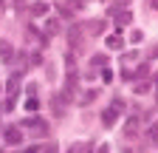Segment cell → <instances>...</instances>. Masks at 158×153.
I'll return each mask as SVG.
<instances>
[{"label": "cell", "mask_w": 158, "mask_h": 153, "mask_svg": "<svg viewBox=\"0 0 158 153\" xmlns=\"http://www.w3.org/2000/svg\"><path fill=\"white\" fill-rule=\"evenodd\" d=\"M102 28H105V20H90L88 23V34H102Z\"/></svg>", "instance_id": "9c48e42d"}, {"label": "cell", "mask_w": 158, "mask_h": 153, "mask_svg": "<svg viewBox=\"0 0 158 153\" xmlns=\"http://www.w3.org/2000/svg\"><path fill=\"white\" fill-rule=\"evenodd\" d=\"M48 34H56V31H62V26H59V20H48Z\"/></svg>", "instance_id": "5bb4252c"}, {"label": "cell", "mask_w": 158, "mask_h": 153, "mask_svg": "<svg viewBox=\"0 0 158 153\" xmlns=\"http://www.w3.org/2000/svg\"><path fill=\"white\" fill-rule=\"evenodd\" d=\"M147 136H150V142H152V145H158V122H152V125H150Z\"/></svg>", "instance_id": "7c38bea8"}, {"label": "cell", "mask_w": 158, "mask_h": 153, "mask_svg": "<svg viewBox=\"0 0 158 153\" xmlns=\"http://www.w3.org/2000/svg\"><path fill=\"white\" fill-rule=\"evenodd\" d=\"M135 133H138V116H130L127 128H124V136H135Z\"/></svg>", "instance_id": "52a82bcc"}, {"label": "cell", "mask_w": 158, "mask_h": 153, "mask_svg": "<svg viewBox=\"0 0 158 153\" xmlns=\"http://www.w3.org/2000/svg\"><path fill=\"white\" fill-rule=\"evenodd\" d=\"M45 11H48V3H43V0H37V3L31 6V14H34V17H43Z\"/></svg>", "instance_id": "ba28073f"}, {"label": "cell", "mask_w": 158, "mask_h": 153, "mask_svg": "<svg viewBox=\"0 0 158 153\" xmlns=\"http://www.w3.org/2000/svg\"><path fill=\"white\" fill-rule=\"evenodd\" d=\"M93 99H96V91H85V97H82V102H85V105H90Z\"/></svg>", "instance_id": "2e32d148"}, {"label": "cell", "mask_w": 158, "mask_h": 153, "mask_svg": "<svg viewBox=\"0 0 158 153\" xmlns=\"http://www.w3.org/2000/svg\"><path fill=\"white\" fill-rule=\"evenodd\" d=\"M23 128H31L34 133H40V136H45V133H48V125H45L43 119H34V116H28V119L23 122Z\"/></svg>", "instance_id": "6da1fadb"}, {"label": "cell", "mask_w": 158, "mask_h": 153, "mask_svg": "<svg viewBox=\"0 0 158 153\" xmlns=\"http://www.w3.org/2000/svg\"><path fill=\"white\" fill-rule=\"evenodd\" d=\"M113 17H116V28H124V26H130V20H133V11H130V9H118Z\"/></svg>", "instance_id": "7a4b0ae2"}, {"label": "cell", "mask_w": 158, "mask_h": 153, "mask_svg": "<svg viewBox=\"0 0 158 153\" xmlns=\"http://www.w3.org/2000/svg\"><path fill=\"white\" fill-rule=\"evenodd\" d=\"M90 65H93V68H99V65H107L105 54H96V57H90Z\"/></svg>", "instance_id": "4fadbf2b"}, {"label": "cell", "mask_w": 158, "mask_h": 153, "mask_svg": "<svg viewBox=\"0 0 158 153\" xmlns=\"http://www.w3.org/2000/svg\"><path fill=\"white\" fill-rule=\"evenodd\" d=\"M37 108H40V99H34V97H31V99L26 102V111H37Z\"/></svg>", "instance_id": "e0dca14e"}, {"label": "cell", "mask_w": 158, "mask_h": 153, "mask_svg": "<svg viewBox=\"0 0 158 153\" xmlns=\"http://www.w3.org/2000/svg\"><path fill=\"white\" fill-rule=\"evenodd\" d=\"M107 46H110V48H118V46H122V40H118V37H107Z\"/></svg>", "instance_id": "ac0fdd59"}, {"label": "cell", "mask_w": 158, "mask_h": 153, "mask_svg": "<svg viewBox=\"0 0 158 153\" xmlns=\"http://www.w3.org/2000/svg\"><path fill=\"white\" fill-rule=\"evenodd\" d=\"M43 153H59V147H56V145H45V147H43Z\"/></svg>", "instance_id": "7402d4cb"}, {"label": "cell", "mask_w": 158, "mask_h": 153, "mask_svg": "<svg viewBox=\"0 0 158 153\" xmlns=\"http://www.w3.org/2000/svg\"><path fill=\"white\" fill-rule=\"evenodd\" d=\"M122 80H135V71H122Z\"/></svg>", "instance_id": "603a6c76"}, {"label": "cell", "mask_w": 158, "mask_h": 153, "mask_svg": "<svg viewBox=\"0 0 158 153\" xmlns=\"http://www.w3.org/2000/svg\"><path fill=\"white\" fill-rule=\"evenodd\" d=\"M51 111H54V116H62V113H65V102H59V99L54 97V102H51Z\"/></svg>", "instance_id": "30bf717a"}, {"label": "cell", "mask_w": 158, "mask_h": 153, "mask_svg": "<svg viewBox=\"0 0 158 153\" xmlns=\"http://www.w3.org/2000/svg\"><path fill=\"white\" fill-rule=\"evenodd\" d=\"M96 153H110V147H107V145H102V147H99Z\"/></svg>", "instance_id": "d4e9b609"}, {"label": "cell", "mask_w": 158, "mask_h": 153, "mask_svg": "<svg viewBox=\"0 0 158 153\" xmlns=\"http://www.w3.org/2000/svg\"><path fill=\"white\" fill-rule=\"evenodd\" d=\"M102 80H105V82H110V80H113V74H110V68H107V65H105V71H102Z\"/></svg>", "instance_id": "44dd1931"}, {"label": "cell", "mask_w": 158, "mask_h": 153, "mask_svg": "<svg viewBox=\"0 0 158 153\" xmlns=\"http://www.w3.org/2000/svg\"><path fill=\"white\" fill-rule=\"evenodd\" d=\"M135 76H150V65H141V68L135 71Z\"/></svg>", "instance_id": "ffe728a7"}, {"label": "cell", "mask_w": 158, "mask_h": 153, "mask_svg": "<svg viewBox=\"0 0 158 153\" xmlns=\"http://www.w3.org/2000/svg\"><path fill=\"white\" fill-rule=\"evenodd\" d=\"M14 6H23V0H14Z\"/></svg>", "instance_id": "484cf974"}, {"label": "cell", "mask_w": 158, "mask_h": 153, "mask_svg": "<svg viewBox=\"0 0 158 153\" xmlns=\"http://www.w3.org/2000/svg\"><path fill=\"white\" fill-rule=\"evenodd\" d=\"M68 40H71V48H79V43H82V28H79V26H71L68 28Z\"/></svg>", "instance_id": "5b68a950"}, {"label": "cell", "mask_w": 158, "mask_h": 153, "mask_svg": "<svg viewBox=\"0 0 158 153\" xmlns=\"http://www.w3.org/2000/svg\"><path fill=\"white\" fill-rule=\"evenodd\" d=\"M147 91H150V82H144V80L135 82V94H147Z\"/></svg>", "instance_id": "9a60e30c"}, {"label": "cell", "mask_w": 158, "mask_h": 153, "mask_svg": "<svg viewBox=\"0 0 158 153\" xmlns=\"http://www.w3.org/2000/svg\"><path fill=\"white\" fill-rule=\"evenodd\" d=\"M147 9L150 11H158V0H147Z\"/></svg>", "instance_id": "cb8c5ba5"}, {"label": "cell", "mask_w": 158, "mask_h": 153, "mask_svg": "<svg viewBox=\"0 0 158 153\" xmlns=\"http://www.w3.org/2000/svg\"><path fill=\"white\" fill-rule=\"evenodd\" d=\"M116 116H118V111H116V108H107V111L102 113V125H105V128H113V125H116Z\"/></svg>", "instance_id": "8992f818"}, {"label": "cell", "mask_w": 158, "mask_h": 153, "mask_svg": "<svg viewBox=\"0 0 158 153\" xmlns=\"http://www.w3.org/2000/svg\"><path fill=\"white\" fill-rule=\"evenodd\" d=\"M71 153H93V145H90V142H85V145H73Z\"/></svg>", "instance_id": "8fae6325"}, {"label": "cell", "mask_w": 158, "mask_h": 153, "mask_svg": "<svg viewBox=\"0 0 158 153\" xmlns=\"http://www.w3.org/2000/svg\"><path fill=\"white\" fill-rule=\"evenodd\" d=\"M56 14H59V17H71V9H65V6H56Z\"/></svg>", "instance_id": "d6986e66"}, {"label": "cell", "mask_w": 158, "mask_h": 153, "mask_svg": "<svg viewBox=\"0 0 158 153\" xmlns=\"http://www.w3.org/2000/svg\"><path fill=\"white\" fill-rule=\"evenodd\" d=\"M3 139L9 145H20V142H23V130H20V128H6L3 130Z\"/></svg>", "instance_id": "3957f363"}, {"label": "cell", "mask_w": 158, "mask_h": 153, "mask_svg": "<svg viewBox=\"0 0 158 153\" xmlns=\"http://www.w3.org/2000/svg\"><path fill=\"white\" fill-rule=\"evenodd\" d=\"M0 60H3V63H11L14 60V48H11L9 40H0Z\"/></svg>", "instance_id": "277c9868"}]
</instances>
